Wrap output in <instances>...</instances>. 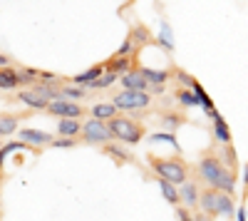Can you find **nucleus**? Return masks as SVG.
<instances>
[{
	"instance_id": "2",
	"label": "nucleus",
	"mask_w": 248,
	"mask_h": 221,
	"mask_svg": "<svg viewBox=\"0 0 248 221\" xmlns=\"http://www.w3.org/2000/svg\"><path fill=\"white\" fill-rule=\"evenodd\" d=\"M147 162H149V169L154 172V179H167V182L174 184V187L186 184V182H189V176H191V169L181 159V154H171V157L149 154Z\"/></svg>"
},
{
	"instance_id": "33",
	"label": "nucleus",
	"mask_w": 248,
	"mask_h": 221,
	"mask_svg": "<svg viewBox=\"0 0 248 221\" xmlns=\"http://www.w3.org/2000/svg\"><path fill=\"white\" fill-rule=\"evenodd\" d=\"M243 202H248V164L243 167Z\"/></svg>"
},
{
	"instance_id": "17",
	"label": "nucleus",
	"mask_w": 248,
	"mask_h": 221,
	"mask_svg": "<svg viewBox=\"0 0 248 221\" xmlns=\"http://www.w3.org/2000/svg\"><path fill=\"white\" fill-rule=\"evenodd\" d=\"M211 127H214V137H216V142H218L221 147H229V144H233V132H231L229 122H226L223 117L214 119Z\"/></svg>"
},
{
	"instance_id": "20",
	"label": "nucleus",
	"mask_w": 248,
	"mask_h": 221,
	"mask_svg": "<svg viewBox=\"0 0 248 221\" xmlns=\"http://www.w3.org/2000/svg\"><path fill=\"white\" fill-rule=\"evenodd\" d=\"M156 184H159V189H161V196L167 199V204H171L174 209H176V206H181V196H179V187L169 184L167 179H156Z\"/></svg>"
},
{
	"instance_id": "27",
	"label": "nucleus",
	"mask_w": 248,
	"mask_h": 221,
	"mask_svg": "<svg viewBox=\"0 0 248 221\" xmlns=\"http://www.w3.org/2000/svg\"><path fill=\"white\" fill-rule=\"evenodd\" d=\"M218 157L223 159V164L229 167L233 174H238V157H236L233 144H229V147H221V149H218Z\"/></svg>"
},
{
	"instance_id": "13",
	"label": "nucleus",
	"mask_w": 248,
	"mask_h": 221,
	"mask_svg": "<svg viewBox=\"0 0 248 221\" xmlns=\"http://www.w3.org/2000/svg\"><path fill=\"white\" fill-rule=\"evenodd\" d=\"M127 35L132 37V43H134V47H137L139 52H141V47H147V45H156V37L149 32V28L144 25V23H137Z\"/></svg>"
},
{
	"instance_id": "18",
	"label": "nucleus",
	"mask_w": 248,
	"mask_h": 221,
	"mask_svg": "<svg viewBox=\"0 0 248 221\" xmlns=\"http://www.w3.org/2000/svg\"><path fill=\"white\" fill-rule=\"evenodd\" d=\"M82 134V119H57V137L77 139Z\"/></svg>"
},
{
	"instance_id": "1",
	"label": "nucleus",
	"mask_w": 248,
	"mask_h": 221,
	"mask_svg": "<svg viewBox=\"0 0 248 221\" xmlns=\"http://www.w3.org/2000/svg\"><path fill=\"white\" fill-rule=\"evenodd\" d=\"M194 179L201 182L203 187L223 191V194H231L236 196V184H238V174H233L229 167L223 164V159L218 157L216 149H206L194 169Z\"/></svg>"
},
{
	"instance_id": "24",
	"label": "nucleus",
	"mask_w": 248,
	"mask_h": 221,
	"mask_svg": "<svg viewBox=\"0 0 248 221\" xmlns=\"http://www.w3.org/2000/svg\"><path fill=\"white\" fill-rule=\"evenodd\" d=\"M174 97H176V102H179L181 110H194V107H199V99H196V95H194L191 90L176 87V90H174Z\"/></svg>"
},
{
	"instance_id": "12",
	"label": "nucleus",
	"mask_w": 248,
	"mask_h": 221,
	"mask_svg": "<svg viewBox=\"0 0 248 221\" xmlns=\"http://www.w3.org/2000/svg\"><path fill=\"white\" fill-rule=\"evenodd\" d=\"M199 209L209 216V219H216V216H218V191L203 187V189H201V199H199Z\"/></svg>"
},
{
	"instance_id": "8",
	"label": "nucleus",
	"mask_w": 248,
	"mask_h": 221,
	"mask_svg": "<svg viewBox=\"0 0 248 221\" xmlns=\"http://www.w3.org/2000/svg\"><path fill=\"white\" fill-rule=\"evenodd\" d=\"M102 154L105 157H109L112 162L117 164V167H127V164H137V159H134V154L124 147V144H119V142H109V144H105L102 147Z\"/></svg>"
},
{
	"instance_id": "10",
	"label": "nucleus",
	"mask_w": 248,
	"mask_h": 221,
	"mask_svg": "<svg viewBox=\"0 0 248 221\" xmlns=\"http://www.w3.org/2000/svg\"><path fill=\"white\" fill-rule=\"evenodd\" d=\"M102 75H105V65L97 63V65H92V67H90V70H85V72H79V75H75V77H67V82L87 90L92 82H97V79H99Z\"/></svg>"
},
{
	"instance_id": "34",
	"label": "nucleus",
	"mask_w": 248,
	"mask_h": 221,
	"mask_svg": "<svg viewBox=\"0 0 248 221\" xmlns=\"http://www.w3.org/2000/svg\"><path fill=\"white\" fill-rule=\"evenodd\" d=\"M3 67H13V60H10L8 55L0 52V70H3Z\"/></svg>"
},
{
	"instance_id": "29",
	"label": "nucleus",
	"mask_w": 248,
	"mask_h": 221,
	"mask_svg": "<svg viewBox=\"0 0 248 221\" xmlns=\"http://www.w3.org/2000/svg\"><path fill=\"white\" fill-rule=\"evenodd\" d=\"M114 82H119V77H117V75H112V72H105V75H102V77L97 79V82H92L87 90H90V92H97V90H109Z\"/></svg>"
},
{
	"instance_id": "23",
	"label": "nucleus",
	"mask_w": 248,
	"mask_h": 221,
	"mask_svg": "<svg viewBox=\"0 0 248 221\" xmlns=\"http://www.w3.org/2000/svg\"><path fill=\"white\" fill-rule=\"evenodd\" d=\"M159 125H161V127H167V129L174 134L176 127L186 125V117H184L181 112H161V114H159Z\"/></svg>"
},
{
	"instance_id": "16",
	"label": "nucleus",
	"mask_w": 248,
	"mask_h": 221,
	"mask_svg": "<svg viewBox=\"0 0 248 221\" xmlns=\"http://www.w3.org/2000/svg\"><path fill=\"white\" fill-rule=\"evenodd\" d=\"M122 112L112 105V102H97V105H92V110H90V117L92 119H97V122H109V119H114V117H119Z\"/></svg>"
},
{
	"instance_id": "5",
	"label": "nucleus",
	"mask_w": 248,
	"mask_h": 221,
	"mask_svg": "<svg viewBox=\"0 0 248 221\" xmlns=\"http://www.w3.org/2000/svg\"><path fill=\"white\" fill-rule=\"evenodd\" d=\"M79 142L82 144H90V147H105L109 142H114V137L109 132V125L107 122H97V119H87L82 122V134H79Z\"/></svg>"
},
{
	"instance_id": "32",
	"label": "nucleus",
	"mask_w": 248,
	"mask_h": 221,
	"mask_svg": "<svg viewBox=\"0 0 248 221\" xmlns=\"http://www.w3.org/2000/svg\"><path fill=\"white\" fill-rule=\"evenodd\" d=\"M176 219H179V221H196L194 211L186 209V206H176Z\"/></svg>"
},
{
	"instance_id": "11",
	"label": "nucleus",
	"mask_w": 248,
	"mask_h": 221,
	"mask_svg": "<svg viewBox=\"0 0 248 221\" xmlns=\"http://www.w3.org/2000/svg\"><path fill=\"white\" fill-rule=\"evenodd\" d=\"M141 77L149 82V87H167L169 79H174V70L167 67V70H154V67H141L139 70Z\"/></svg>"
},
{
	"instance_id": "35",
	"label": "nucleus",
	"mask_w": 248,
	"mask_h": 221,
	"mask_svg": "<svg viewBox=\"0 0 248 221\" xmlns=\"http://www.w3.org/2000/svg\"><path fill=\"white\" fill-rule=\"evenodd\" d=\"M167 92V87H149V95L152 97H159V95H164Z\"/></svg>"
},
{
	"instance_id": "36",
	"label": "nucleus",
	"mask_w": 248,
	"mask_h": 221,
	"mask_svg": "<svg viewBox=\"0 0 248 221\" xmlns=\"http://www.w3.org/2000/svg\"><path fill=\"white\" fill-rule=\"evenodd\" d=\"M3 179H5V174H3V172H0V187H3Z\"/></svg>"
},
{
	"instance_id": "19",
	"label": "nucleus",
	"mask_w": 248,
	"mask_h": 221,
	"mask_svg": "<svg viewBox=\"0 0 248 221\" xmlns=\"http://www.w3.org/2000/svg\"><path fill=\"white\" fill-rule=\"evenodd\" d=\"M191 92L196 95V99H199V107L203 110V114H206V117H209V114H214V112H216V105H214V99L209 97V92L203 90V85L199 82V79H196V82H194Z\"/></svg>"
},
{
	"instance_id": "22",
	"label": "nucleus",
	"mask_w": 248,
	"mask_h": 221,
	"mask_svg": "<svg viewBox=\"0 0 248 221\" xmlns=\"http://www.w3.org/2000/svg\"><path fill=\"white\" fill-rule=\"evenodd\" d=\"M20 87V77H17V67H3L0 70V90H17Z\"/></svg>"
},
{
	"instance_id": "9",
	"label": "nucleus",
	"mask_w": 248,
	"mask_h": 221,
	"mask_svg": "<svg viewBox=\"0 0 248 221\" xmlns=\"http://www.w3.org/2000/svg\"><path fill=\"white\" fill-rule=\"evenodd\" d=\"M179 196H181V206H186V209H196L199 206V199H201V187H199V182L191 176L186 184H181L179 187Z\"/></svg>"
},
{
	"instance_id": "30",
	"label": "nucleus",
	"mask_w": 248,
	"mask_h": 221,
	"mask_svg": "<svg viewBox=\"0 0 248 221\" xmlns=\"http://www.w3.org/2000/svg\"><path fill=\"white\" fill-rule=\"evenodd\" d=\"M171 70H174V79L179 82V87H184V90H191L194 87V82H196L194 75H189V72L181 70V67H171Z\"/></svg>"
},
{
	"instance_id": "37",
	"label": "nucleus",
	"mask_w": 248,
	"mask_h": 221,
	"mask_svg": "<svg viewBox=\"0 0 248 221\" xmlns=\"http://www.w3.org/2000/svg\"><path fill=\"white\" fill-rule=\"evenodd\" d=\"M3 144H5V142H3V139H0V149H3Z\"/></svg>"
},
{
	"instance_id": "15",
	"label": "nucleus",
	"mask_w": 248,
	"mask_h": 221,
	"mask_svg": "<svg viewBox=\"0 0 248 221\" xmlns=\"http://www.w3.org/2000/svg\"><path fill=\"white\" fill-rule=\"evenodd\" d=\"M119 85L122 90H129V92H149V82L141 77V72H129L119 77Z\"/></svg>"
},
{
	"instance_id": "7",
	"label": "nucleus",
	"mask_w": 248,
	"mask_h": 221,
	"mask_svg": "<svg viewBox=\"0 0 248 221\" xmlns=\"http://www.w3.org/2000/svg\"><path fill=\"white\" fill-rule=\"evenodd\" d=\"M17 139L25 142L28 147H35V149H43V147L52 144V134L43 132V129H35V127H20L17 129Z\"/></svg>"
},
{
	"instance_id": "6",
	"label": "nucleus",
	"mask_w": 248,
	"mask_h": 221,
	"mask_svg": "<svg viewBox=\"0 0 248 221\" xmlns=\"http://www.w3.org/2000/svg\"><path fill=\"white\" fill-rule=\"evenodd\" d=\"M50 117L57 119H82L85 114H90V110L79 102H70V99H57V102H50L45 110Z\"/></svg>"
},
{
	"instance_id": "21",
	"label": "nucleus",
	"mask_w": 248,
	"mask_h": 221,
	"mask_svg": "<svg viewBox=\"0 0 248 221\" xmlns=\"http://www.w3.org/2000/svg\"><path fill=\"white\" fill-rule=\"evenodd\" d=\"M20 119H23L20 114H0V137H15Z\"/></svg>"
},
{
	"instance_id": "4",
	"label": "nucleus",
	"mask_w": 248,
	"mask_h": 221,
	"mask_svg": "<svg viewBox=\"0 0 248 221\" xmlns=\"http://www.w3.org/2000/svg\"><path fill=\"white\" fill-rule=\"evenodd\" d=\"M152 95L149 92H129V90H122L117 92L109 102L119 110V112H127V114H139L141 110H147L152 105Z\"/></svg>"
},
{
	"instance_id": "28",
	"label": "nucleus",
	"mask_w": 248,
	"mask_h": 221,
	"mask_svg": "<svg viewBox=\"0 0 248 221\" xmlns=\"http://www.w3.org/2000/svg\"><path fill=\"white\" fill-rule=\"evenodd\" d=\"M149 142H152V144H156V142H164V144L174 147V152H176V154H181L179 139H176V137H174L171 132H159V134H152V137H149Z\"/></svg>"
},
{
	"instance_id": "26",
	"label": "nucleus",
	"mask_w": 248,
	"mask_h": 221,
	"mask_svg": "<svg viewBox=\"0 0 248 221\" xmlns=\"http://www.w3.org/2000/svg\"><path fill=\"white\" fill-rule=\"evenodd\" d=\"M60 95H62V99H70V102H79V99H85L87 95H90V90H85V87H77V85H65L60 90Z\"/></svg>"
},
{
	"instance_id": "31",
	"label": "nucleus",
	"mask_w": 248,
	"mask_h": 221,
	"mask_svg": "<svg viewBox=\"0 0 248 221\" xmlns=\"http://www.w3.org/2000/svg\"><path fill=\"white\" fill-rule=\"evenodd\" d=\"M77 144H82L79 139H65V137H57V139H52L50 149H75Z\"/></svg>"
},
{
	"instance_id": "3",
	"label": "nucleus",
	"mask_w": 248,
	"mask_h": 221,
	"mask_svg": "<svg viewBox=\"0 0 248 221\" xmlns=\"http://www.w3.org/2000/svg\"><path fill=\"white\" fill-rule=\"evenodd\" d=\"M109 132L114 137V142L124 144V147H137L144 137H147V127L139 119L129 117V114H119L114 119H109Z\"/></svg>"
},
{
	"instance_id": "14",
	"label": "nucleus",
	"mask_w": 248,
	"mask_h": 221,
	"mask_svg": "<svg viewBox=\"0 0 248 221\" xmlns=\"http://www.w3.org/2000/svg\"><path fill=\"white\" fill-rule=\"evenodd\" d=\"M15 99H17V102H23L30 112H45V110H47V105H50L47 99H43L40 95H35L32 90H20Z\"/></svg>"
},
{
	"instance_id": "25",
	"label": "nucleus",
	"mask_w": 248,
	"mask_h": 221,
	"mask_svg": "<svg viewBox=\"0 0 248 221\" xmlns=\"http://www.w3.org/2000/svg\"><path fill=\"white\" fill-rule=\"evenodd\" d=\"M17 77H20V87L25 90H32L40 79V70L35 67H17Z\"/></svg>"
}]
</instances>
